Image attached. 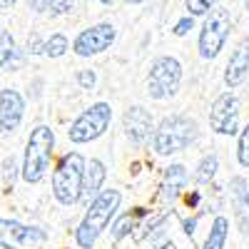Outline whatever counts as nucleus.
I'll use <instances>...</instances> for the list:
<instances>
[{
	"mask_svg": "<svg viewBox=\"0 0 249 249\" xmlns=\"http://www.w3.org/2000/svg\"><path fill=\"white\" fill-rule=\"evenodd\" d=\"M43 48H45V43H43V40H40L37 35H33V37L28 40V50H30V53L37 55V53H43Z\"/></svg>",
	"mask_w": 249,
	"mask_h": 249,
	"instance_id": "26",
	"label": "nucleus"
},
{
	"mask_svg": "<svg viewBox=\"0 0 249 249\" xmlns=\"http://www.w3.org/2000/svg\"><path fill=\"white\" fill-rule=\"evenodd\" d=\"M5 177L13 182V177H15V160L10 157V160H5Z\"/></svg>",
	"mask_w": 249,
	"mask_h": 249,
	"instance_id": "28",
	"label": "nucleus"
},
{
	"mask_svg": "<svg viewBox=\"0 0 249 249\" xmlns=\"http://www.w3.org/2000/svg\"><path fill=\"white\" fill-rule=\"evenodd\" d=\"M77 82L82 90H92L95 88V72L92 70H80L77 72Z\"/></svg>",
	"mask_w": 249,
	"mask_h": 249,
	"instance_id": "22",
	"label": "nucleus"
},
{
	"mask_svg": "<svg viewBox=\"0 0 249 249\" xmlns=\"http://www.w3.org/2000/svg\"><path fill=\"white\" fill-rule=\"evenodd\" d=\"M28 3H30L35 10H40V13H43V10H48V8L55 3V0H28Z\"/></svg>",
	"mask_w": 249,
	"mask_h": 249,
	"instance_id": "27",
	"label": "nucleus"
},
{
	"mask_svg": "<svg viewBox=\"0 0 249 249\" xmlns=\"http://www.w3.org/2000/svg\"><path fill=\"white\" fill-rule=\"evenodd\" d=\"M227 230H230V219L217 217L214 224H212V230H210V237H207V242H204V249H224Z\"/></svg>",
	"mask_w": 249,
	"mask_h": 249,
	"instance_id": "17",
	"label": "nucleus"
},
{
	"mask_svg": "<svg viewBox=\"0 0 249 249\" xmlns=\"http://www.w3.org/2000/svg\"><path fill=\"white\" fill-rule=\"evenodd\" d=\"M120 199L122 197H120L117 190H105L90 202V210H88L85 219H82V224L77 227V244L82 249H90L95 244L97 234L110 224V219L115 217L117 207H120Z\"/></svg>",
	"mask_w": 249,
	"mask_h": 249,
	"instance_id": "1",
	"label": "nucleus"
},
{
	"mask_svg": "<svg viewBox=\"0 0 249 249\" xmlns=\"http://www.w3.org/2000/svg\"><path fill=\"white\" fill-rule=\"evenodd\" d=\"M237 120H239V102L232 92H224L214 100L210 110V124L219 135H234L237 132Z\"/></svg>",
	"mask_w": 249,
	"mask_h": 249,
	"instance_id": "9",
	"label": "nucleus"
},
{
	"mask_svg": "<svg viewBox=\"0 0 249 249\" xmlns=\"http://www.w3.org/2000/svg\"><path fill=\"white\" fill-rule=\"evenodd\" d=\"M72 5H75V0H55V3L50 5V10H53L55 15H60V13L72 10Z\"/></svg>",
	"mask_w": 249,
	"mask_h": 249,
	"instance_id": "24",
	"label": "nucleus"
},
{
	"mask_svg": "<svg viewBox=\"0 0 249 249\" xmlns=\"http://www.w3.org/2000/svg\"><path fill=\"white\" fill-rule=\"evenodd\" d=\"M127 227H132V219H130V217H122V219L115 224V237H117V239H120V237H124V234L130 232Z\"/></svg>",
	"mask_w": 249,
	"mask_h": 249,
	"instance_id": "25",
	"label": "nucleus"
},
{
	"mask_svg": "<svg viewBox=\"0 0 249 249\" xmlns=\"http://www.w3.org/2000/svg\"><path fill=\"white\" fill-rule=\"evenodd\" d=\"M3 5H15V0H0Z\"/></svg>",
	"mask_w": 249,
	"mask_h": 249,
	"instance_id": "29",
	"label": "nucleus"
},
{
	"mask_svg": "<svg viewBox=\"0 0 249 249\" xmlns=\"http://www.w3.org/2000/svg\"><path fill=\"white\" fill-rule=\"evenodd\" d=\"M197 135V127L190 117L184 115H170L160 122L155 132V150L157 155H175L184 150Z\"/></svg>",
	"mask_w": 249,
	"mask_h": 249,
	"instance_id": "4",
	"label": "nucleus"
},
{
	"mask_svg": "<svg viewBox=\"0 0 249 249\" xmlns=\"http://www.w3.org/2000/svg\"><path fill=\"white\" fill-rule=\"evenodd\" d=\"M230 25H232V18H230V10L227 8L210 10V15L204 20V28L199 33V55L204 60L219 55L227 35H230Z\"/></svg>",
	"mask_w": 249,
	"mask_h": 249,
	"instance_id": "5",
	"label": "nucleus"
},
{
	"mask_svg": "<svg viewBox=\"0 0 249 249\" xmlns=\"http://www.w3.org/2000/svg\"><path fill=\"white\" fill-rule=\"evenodd\" d=\"M217 3V0H187V10H190V15H204L210 13V8Z\"/></svg>",
	"mask_w": 249,
	"mask_h": 249,
	"instance_id": "21",
	"label": "nucleus"
},
{
	"mask_svg": "<svg viewBox=\"0 0 249 249\" xmlns=\"http://www.w3.org/2000/svg\"><path fill=\"white\" fill-rule=\"evenodd\" d=\"M247 204H249V195H247Z\"/></svg>",
	"mask_w": 249,
	"mask_h": 249,
	"instance_id": "33",
	"label": "nucleus"
},
{
	"mask_svg": "<svg viewBox=\"0 0 249 249\" xmlns=\"http://www.w3.org/2000/svg\"><path fill=\"white\" fill-rule=\"evenodd\" d=\"M48 234L37 227H25L20 222H13V219H0V247H33V244H40L45 242Z\"/></svg>",
	"mask_w": 249,
	"mask_h": 249,
	"instance_id": "10",
	"label": "nucleus"
},
{
	"mask_svg": "<svg viewBox=\"0 0 249 249\" xmlns=\"http://www.w3.org/2000/svg\"><path fill=\"white\" fill-rule=\"evenodd\" d=\"M217 157L214 155H207L202 162H199V167H197V175H195V179L199 182V184H207L212 177H214V172H217Z\"/></svg>",
	"mask_w": 249,
	"mask_h": 249,
	"instance_id": "18",
	"label": "nucleus"
},
{
	"mask_svg": "<svg viewBox=\"0 0 249 249\" xmlns=\"http://www.w3.org/2000/svg\"><path fill=\"white\" fill-rule=\"evenodd\" d=\"M23 110H25V100L18 90L0 92V132H13L23 120Z\"/></svg>",
	"mask_w": 249,
	"mask_h": 249,
	"instance_id": "11",
	"label": "nucleus"
},
{
	"mask_svg": "<svg viewBox=\"0 0 249 249\" xmlns=\"http://www.w3.org/2000/svg\"><path fill=\"white\" fill-rule=\"evenodd\" d=\"M102 182H105V164L100 160H90V167H85V177H82V195L88 199H95L100 195Z\"/></svg>",
	"mask_w": 249,
	"mask_h": 249,
	"instance_id": "15",
	"label": "nucleus"
},
{
	"mask_svg": "<svg viewBox=\"0 0 249 249\" xmlns=\"http://www.w3.org/2000/svg\"><path fill=\"white\" fill-rule=\"evenodd\" d=\"M112 120V107L107 102H97V105L88 107L70 127V140L72 142H90L97 140L102 132L107 130V124Z\"/></svg>",
	"mask_w": 249,
	"mask_h": 249,
	"instance_id": "7",
	"label": "nucleus"
},
{
	"mask_svg": "<svg viewBox=\"0 0 249 249\" xmlns=\"http://www.w3.org/2000/svg\"><path fill=\"white\" fill-rule=\"evenodd\" d=\"M115 28L110 23H100V25H92L88 30H82L77 37H75V53L80 57H90V55H97L102 50H107L112 43H115Z\"/></svg>",
	"mask_w": 249,
	"mask_h": 249,
	"instance_id": "8",
	"label": "nucleus"
},
{
	"mask_svg": "<svg viewBox=\"0 0 249 249\" xmlns=\"http://www.w3.org/2000/svg\"><path fill=\"white\" fill-rule=\"evenodd\" d=\"M192 28H195V18H192V15H187V18H182L179 23L175 25V35H187Z\"/></svg>",
	"mask_w": 249,
	"mask_h": 249,
	"instance_id": "23",
	"label": "nucleus"
},
{
	"mask_svg": "<svg viewBox=\"0 0 249 249\" xmlns=\"http://www.w3.org/2000/svg\"><path fill=\"white\" fill-rule=\"evenodd\" d=\"M237 157H239V164L249 167V124L244 127L242 137H239V150H237Z\"/></svg>",
	"mask_w": 249,
	"mask_h": 249,
	"instance_id": "20",
	"label": "nucleus"
},
{
	"mask_svg": "<svg viewBox=\"0 0 249 249\" xmlns=\"http://www.w3.org/2000/svg\"><path fill=\"white\" fill-rule=\"evenodd\" d=\"M97 3H105V5H110V3H115V0H97Z\"/></svg>",
	"mask_w": 249,
	"mask_h": 249,
	"instance_id": "31",
	"label": "nucleus"
},
{
	"mask_svg": "<svg viewBox=\"0 0 249 249\" xmlns=\"http://www.w3.org/2000/svg\"><path fill=\"white\" fill-rule=\"evenodd\" d=\"M249 75V37L232 53L230 62H227V72H224V82L230 88H237L244 82V77Z\"/></svg>",
	"mask_w": 249,
	"mask_h": 249,
	"instance_id": "13",
	"label": "nucleus"
},
{
	"mask_svg": "<svg viewBox=\"0 0 249 249\" xmlns=\"http://www.w3.org/2000/svg\"><path fill=\"white\" fill-rule=\"evenodd\" d=\"M55 147V135L50 127L40 124L30 132L28 147H25V160H23V179L25 182H40L45 177V170L53 157Z\"/></svg>",
	"mask_w": 249,
	"mask_h": 249,
	"instance_id": "2",
	"label": "nucleus"
},
{
	"mask_svg": "<svg viewBox=\"0 0 249 249\" xmlns=\"http://www.w3.org/2000/svg\"><path fill=\"white\" fill-rule=\"evenodd\" d=\"M82 177H85V160L77 152H70L60 160L53 175V192L60 204H75L82 197Z\"/></svg>",
	"mask_w": 249,
	"mask_h": 249,
	"instance_id": "3",
	"label": "nucleus"
},
{
	"mask_svg": "<svg viewBox=\"0 0 249 249\" xmlns=\"http://www.w3.org/2000/svg\"><path fill=\"white\" fill-rule=\"evenodd\" d=\"M20 50L15 45V40L10 33H3L0 35V68H5V70H15L20 65Z\"/></svg>",
	"mask_w": 249,
	"mask_h": 249,
	"instance_id": "16",
	"label": "nucleus"
},
{
	"mask_svg": "<svg viewBox=\"0 0 249 249\" xmlns=\"http://www.w3.org/2000/svg\"><path fill=\"white\" fill-rule=\"evenodd\" d=\"M65 50H68V37L62 33H55L45 43V48H43V53L48 57H60V55H65Z\"/></svg>",
	"mask_w": 249,
	"mask_h": 249,
	"instance_id": "19",
	"label": "nucleus"
},
{
	"mask_svg": "<svg viewBox=\"0 0 249 249\" xmlns=\"http://www.w3.org/2000/svg\"><path fill=\"white\" fill-rule=\"evenodd\" d=\"M187 184V172L182 164H172V167H167V172H164V184H162V202L172 204L179 192L184 190Z\"/></svg>",
	"mask_w": 249,
	"mask_h": 249,
	"instance_id": "14",
	"label": "nucleus"
},
{
	"mask_svg": "<svg viewBox=\"0 0 249 249\" xmlns=\"http://www.w3.org/2000/svg\"><path fill=\"white\" fill-rule=\"evenodd\" d=\"M247 10H249V0H247Z\"/></svg>",
	"mask_w": 249,
	"mask_h": 249,
	"instance_id": "32",
	"label": "nucleus"
},
{
	"mask_svg": "<svg viewBox=\"0 0 249 249\" xmlns=\"http://www.w3.org/2000/svg\"><path fill=\"white\" fill-rule=\"evenodd\" d=\"M182 80V65L175 57H157L150 68V80H147V90L155 100L172 97L179 88Z\"/></svg>",
	"mask_w": 249,
	"mask_h": 249,
	"instance_id": "6",
	"label": "nucleus"
},
{
	"mask_svg": "<svg viewBox=\"0 0 249 249\" xmlns=\"http://www.w3.org/2000/svg\"><path fill=\"white\" fill-rule=\"evenodd\" d=\"M122 122H124V132L135 144H142L152 132V115L144 107H130L124 112Z\"/></svg>",
	"mask_w": 249,
	"mask_h": 249,
	"instance_id": "12",
	"label": "nucleus"
},
{
	"mask_svg": "<svg viewBox=\"0 0 249 249\" xmlns=\"http://www.w3.org/2000/svg\"><path fill=\"white\" fill-rule=\"evenodd\" d=\"M127 3H130V5H140V3H142V0H127Z\"/></svg>",
	"mask_w": 249,
	"mask_h": 249,
	"instance_id": "30",
	"label": "nucleus"
}]
</instances>
